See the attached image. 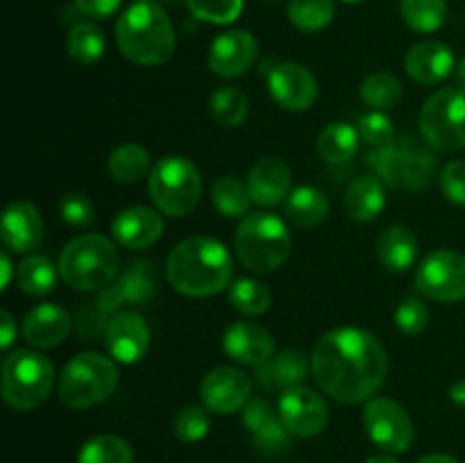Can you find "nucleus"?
Instances as JSON below:
<instances>
[{
    "instance_id": "1",
    "label": "nucleus",
    "mask_w": 465,
    "mask_h": 463,
    "mask_svg": "<svg viewBox=\"0 0 465 463\" xmlns=\"http://www.w3.org/2000/svg\"><path fill=\"white\" fill-rule=\"evenodd\" d=\"M389 370L386 350L371 331L339 327L318 339L312 352V375L330 398L343 404L371 399Z\"/></svg>"
},
{
    "instance_id": "2",
    "label": "nucleus",
    "mask_w": 465,
    "mask_h": 463,
    "mask_svg": "<svg viewBox=\"0 0 465 463\" xmlns=\"http://www.w3.org/2000/svg\"><path fill=\"white\" fill-rule=\"evenodd\" d=\"M234 275L230 250L209 236H191L171 250L166 277L173 289L189 298H209L227 289Z\"/></svg>"
},
{
    "instance_id": "3",
    "label": "nucleus",
    "mask_w": 465,
    "mask_h": 463,
    "mask_svg": "<svg viewBox=\"0 0 465 463\" xmlns=\"http://www.w3.org/2000/svg\"><path fill=\"white\" fill-rule=\"evenodd\" d=\"M116 44L123 57L139 66H159L175 53V30L168 14L153 0H139L116 23Z\"/></svg>"
},
{
    "instance_id": "4",
    "label": "nucleus",
    "mask_w": 465,
    "mask_h": 463,
    "mask_svg": "<svg viewBox=\"0 0 465 463\" xmlns=\"http://www.w3.org/2000/svg\"><path fill=\"white\" fill-rule=\"evenodd\" d=\"M118 250L107 236L82 234L59 254V275L75 291H103L118 275Z\"/></svg>"
},
{
    "instance_id": "5",
    "label": "nucleus",
    "mask_w": 465,
    "mask_h": 463,
    "mask_svg": "<svg viewBox=\"0 0 465 463\" xmlns=\"http://www.w3.org/2000/svg\"><path fill=\"white\" fill-rule=\"evenodd\" d=\"M234 248L236 257L248 271L272 272L291 254L289 227L275 213H248L236 230Z\"/></svg>"
},
{
    "instance_id": "6",
    "label": "nucleus",
    "mask_w": 465,
    "mask_h": 463,
    "mask_svg": "<svg viewBox=\"0 0 465 463\" xmlns=\"http://www.w3.org/2000/svg\"><path fill=\"white\" fill-rule=\"evenodd\" d=\"M368 163L384 184L398 191H422L431 184L436 172V157L430 148L411 136L393 139L391 143L368 153Z\"/></svg>"
},
{
    "instance_id": "7",
    "label": "nucleus",
    "mask_w": 465,
    "mask_h": 463,
    "mask_svg": "<svg viewBox=\"0 0 465 463\" xmlns=\"http://www.w3.org/2000/svg\"><path fill=\"white\" fill-rule=\"evenodd\" d=\"M148 191L159 212L180 218L198 207L203 198V177L191 159L168 154L153 166Z\"/></svg>"
},
{
    "instance_id": "8",
    "label": "nucleus",
    "mask_w": 465,
    "mask_h": 463,
    "mask_svg": "<svg viewBox=\"0 0 465 463\" xmlns=\"http://www.w3.org/2000/svg\"><path fill=\"white\" fill-rule=\"evenodd\" d=\"M54 368L45 354L16 350L3 361V399L16 411L41 407L53 393Z\"/></svg>"
},
{
    "instance_id": "9",
    "label": "nucleus",
    "mask_w": 465,
    "mask_h": 463,
    "mask_svg": "<svg viewBox=\"0 0 465 463\" xmlns=\"http://www.w3.org/2000/svg\"><path fill=\"white\" fill-rule=\"evenodd\" d=\"M118 386L114 361L98 352H82L66 363L59 377V399L68 409H89L104 402Z\"/></svg>"
},
{
    "instance_id": "10",
    "label": "nucleus",
    "mask_w": 465,
    "mask_h": 463,
    "mask_svg": "<svg viewBox=\"0 0 465 463\" xmlns=\"http://www.w3.org/2000/svg\"><path fill=\"white\" fill-rule=\"evenodd\" d=\"M420 134L427 145L439 153H457L465 148V94L440 89L427 98L420 109Z\"/></svg>"
},
{
    "instance_id": "11",
    "label": "nucleus",
    "mask_w": 465,
    "mask_h": 463,
    "mask_svg": "<svg viewBox=\"0 0 465 463\" xmlns=\"http://www.w3.org/2000/svg\"><path fill=\"white\" fill-rule=\"evenodd\" d=\"M416 289L436 302L465 300V257L457 250L440 248L427 254L416 272Z\"/></svg>"
},
{
    "instance_id": "12",
    "label": "nucleus",
    "mask_w": 465,
    "mask_h": 463,
    "mask_svg": "<svg viewBox=\"0 0 465 463\" xmlns=\"http://www.w3.org/2000/svg\"><path fill=\"white\" fill-rule=\"evenodd\" d=\"M363 427L372 443L386 452H407L416 434L407 409L391 398H372L366 404Z\"/></svg>"
},
{
    "instance_id": "13",
    "label": "nucleus",
    "mask_w": 465,
    "mask_h": 463,
    "mask_svg": "<svg viewBox=\"0 0 465 463\" xmlns=\"http://www.w3.org/2000/svg\"><path fill=\"white\" fill-rule=\"evenodd\" d=\"M280 411L286 429L298 438H313L321 434L330 422V409L325 399L312 389L295 386L280 395Z\"/></svg>"
},
{
    "instance_id": "14",
    "label": "nucleus",
    "mask_w": 465,
    "mask_h": 463,
    "mask_svg": "<svg viewBox=\"0 0 465 463\" xmlns=\"http://www.w3.org/2000/svg\"><path fill=\"white\" fill-rule=\"evenodd\" d=\"M268 91L286 112H304L316 103L318 82L302 64L280 62L268 71Z\"/></svg>"
},
{
    "instance_id": "15",
    "label": "nucleus",
    "mask_w": 465,
    "mask_h": 463,
    "mask_svg": "<svg viewBox=\"0 0 465 463\" xmlns=\"http://www.w3.org/2000/svg\"><path fill=\"white\" fill-rule=\"evenodd\" d=\"M252 381L243 370L234 366H218L204 375L200 384V398L213 413H234L250 402Z\"/></svg>"
},
{
    "instance_id": "16",
    "label": "nucleus",
    "mask_w": 465,
    "mask_h": 463,
    "mask_svg": "<svg viewBox=\"0 0 465 463\" xmlns=\"http://www.w3.org/2000/svg\"><path fill=\"white\" fill-rule=\"evenodd\" d=\"M243 425L252 438V445L263 457H280L289 449L293 434L286 429L280 411H275L268 399L254 398L245 404Z\"/></svg>"
},
{
    "instance_id": "17",
    "label": "nucleus",
    "mask_w": 465,
    "mask_h": 463,
    "mask_svg": "<svg viewBox=\"0 0 465 463\" xmlns=\"http://www.w3.org/2000/svg\"><path fill=\"white\" fill-rule=\"evenodd\" d=\"M104 345L116 361L127 363V366L139 363L150 348L148 322L134 311L118 313L104 330Z\"/></svg>"
},
{
    "instance_id": "18",
    "label": "nucleus",
    "mask_w": 465,
    "mask_h": 463,
    "mask_svg": "<svg viewBox=\"0 0 465 463\" xmlns=\"http://www.w3.org/2000/svg\"><path fill=\"white\" fill-rule=\"evenodd\" d=\"M257 59V39L248 30L223 32L209 50V68L218 77H241Z\"/></svg>"
},
{
    "instance_id": "19",
    "label": "nucleus",
    "mask_w": 465,
    "mask_h": 463,
    "mask_svg": "<svg viewBox=\"0 0 465 463\" xmlns=\"http://www.w3.org/2000/svg\"><path fill=\"white\" fill-rule=\"evenodd\" d=\"M223 350L227 357L245 366H263L268 359L275 357V339L257 322L241 320L225 330Z\"/></svg>"
},
{
    "instance_id": "20",
    "label": "nucleus",
    "mask_w": 465,
    "mask_h": 463,
    "mask_svg": "<svg viewBox=\"0 0 465 463\" xmlns=\"http://www.w3.org/2000/svg\"><path fill=\"white\" fill-rule=\"evenodd\" d=\"M291 172L289 163L277 157H262L248 172L250 198L259 207H275L284 202L291 193Z\"/></svg>"
},
{
    "instance_id": "21",
    "label": "nucleus",
    "mask_w": 465,
    "mask_h": 463,
    "mask_svg": "<svg viewBox=\"0 0 465 463\" xmlns=\"http://www.w3.org/2000/svg\"><path fill=\"white\" fill-rule=\"evenodd\" d=\"M114 239L132 250H143L157 243L163 234V218L157 209L150 207H127L114 218Z\"/></svg>"
},
{
    "instance_id": "22",
    "label": "nucleus",
    "mask_w": 465,
    "mask_h": 463,
    "mask_svg": "<svg viewBox=\"0 0 465 463\" xmlns=\"http://www.w3.org/2000/svg\"><path fill=\"white\" fill-rule=\"evenodd\" d=\"M71 313L57 304H39L23 320V336L36 350L57 348L71 334Z\"/></svg>"
},
{
    "instance_id": "23",
    "label": "nucleus",
    "mask_w": 465,
    "mask_h": 463,
    "mask_svg": "<svg viewBox=\"0 0 465 463\" xmlns=\"http://www.w3.org/2000/svg\"><path fill=\"white\" fill-rule=\"evenodd\" d=\"M3 243L14 252H30L44 239V218L30 202H12L3 213Z\"/></svg>"
},
{
    "instance_id": "24",
    "label": "nucleus",
    "mask_w": 465,
    "mask_h": 463,
    "mask_svg": "<svg viewBox=\"0 0 465 463\" xmlns=\"http://www.w3.org/2000/svg\"><path fill=\"white\" fill-rule=\"evenodd\" d=\"M407 73L418 84H439L454 71V54L440 41H420L407 53Z\"/></svg>"
},
{
    "instance_id": "25",
    "label": "nucleus",
    "mask_w": 465,
    "mask_h": 463,
    "mask_svg": "<svg viewBox=\"0 0 465 463\" xmlns=\"http://www.w3.org/2000/svg\"><path fill=\"white\" fill-rule=\"evenodd\" d=\"M309 361L300 350H282L272 359H268L263 366H259L257 381L266 390L272 393H284V390L302 386L307 379Z\"/></svg>"
},
{
    "instance_id": "26",
    "label": "nucleus",
    "mask_w": 465,
    "mask_h": 463,
    "mask_svg": "<svg viewBox=\"0 0 465 463\" xmlns=\"http://www.w3.org/2000/svg\"><path fill=\"white\" fill-rule=\"evenodd\" d=\"M386 207L384 182L380 175H361L350 182L345 191V212L359 222L375 221Z\"/></svg>"
},
{
    "instance_id": "27",
    "label": "nucleus",
    "mask_w": 465,
    "mask_h": 463,
    "mask_svg": "<svg viewBox=\"0 0 465 463\" xmlns=\"http://www.w3.org/2000/svg\"><path fill=\"white\" fill-rule=\"evenodd\" d=\"M377 257L389 271L404 272L416 263L418 239L409 227L391 225L377 236Z\"/></svg>"
},
{
    "instance_id": "28",
    "label": "nucleus",
    "mask_w": 465,
    "mask_h": 463,
    "mask_svg": "<svg viewBox=\"0 0 465 463\" xmlns=\"http://www.w3.org/2000/svg\"><path fill=\"white\" fill-rule=\"evenodd\" d=\"M284 213L295 227H316L330 216V200L316 186H298L284 200Z\"/></svg>"
},
{
    "instance_id": "29",
    "label": "nucleus",
    "mask_w": 465,
    "mask_h": 463,
    "mask_svg": "<svg viewBox=\"0 0 465 463\" xmlns=\"http://www.w3.org/2000/svg\"><path fill=\"white\" fill-rule=\"evenodd\" d=\"M107 172L118 184H134L153 172L150 153L139 143H123L107 157Z\"/></svg>"
},
{
    "instance_id": "30",
    "label": "nucleus",
    "mask_w": 465,
    "mask_h": 463,
    "mask_svg": "<svg viewBox=\"0 0 465 463\" xmlns=\"http://www.w3.org/2000/svg\"><path fill=\"white\" fill-rule=\"evenodd\" d=\"M359 141L361 136H359L357 127L348 125V123H331V125L322 127V132L318 134L316 148L327 163H345L357 154Z\"/></svg>"
},
{
    "instance_id": "31",
    "label": "nucleus",
    "mask_w": 465,
    "mask_h": 463,
    "mask_svg": "<svg viewBox=\"0 0 465 463\" xmlns=\"http://www.w3.org/2000/svg\"><path fill=\"white\" fill-rule=\"evenodd\" d=\"M104 34L98 25L94 23H75V25L68 30L66 36V53L73 62L82 64V66H89L95 64L104 54Z\"/></svg>"
},
{
    "instance_id": "32",
    "label": "nucleus",
    "mask_w": 465,
    "mask_h": 463,
    "mask_svg": "<svg viewBox=\"0 0 465 463\" xmlns=\"http://www.w3.org/2000/svg\"><path fill=\"white\" fill-rule=\"evenodd\" d=\"M18 289L27 295H48L57 286V271L53 261L41 254H30L16 268Z\"/></svg>"
},
{
    "instance_id": "33",
    "label": "nucleus",
    "mask_w": 465,
    "mask_h": 463,
    "mask_svg": "<svg viewBox=\"0 0 465 463\" xmlns=\"http://www.w3.org/2000/svg\"><path fill=\"white\" fill-rule=\"evenodd\" d=\"M212 202L225 218H243L250 212L252 198H250L248 184H243L236 177L225 175L213 182Z\"/></svg>"
},
{
    "instance_id": "34",
    "label": "nucleus",
    "mask_w": 465,
    "mask_h": 463,
    "mask_svg": "<svg viewBox=\"0 0 465 463\" xmlns=\"http://www.w3.org/2000/svg\"><path fill=\"white\" fill-rule=\"evenodd\" d=\"M400 14L411 30L430 34L443 27L448 18V5L445 0H402Z\"/></svg>"
},
{
    "instance_id": "35",
    "label": "nucleus",
    "mask_w": 465,
    "mask_h": 463,
    "mask_svg": "<svg viewBox=\"0 0 465 463\" xmlns=\"http://www.w3.org/2000/svg\"><path fill=\"white\" fill-rule=\"evenodd\" d=\"M134 452L121 436L100 434L82 448L77 463H132Z\"/></svg>"
},
{
    "instance_id": "36",
    "label": "nucleus",
    "mask_w": 465,
    "mask_h": 463,
    "mask_svg": "<svg viewBox=\"0 0 465 463\" xmlns=\"http://www.w3.org/2000/svg\"><path fill=\"white\" fill-rule=\"evenodd\" d=\"M230 302L243 316H262L271 309L272 295L266 284L250 277H241L230 286Z\"/></svg>"
},
{
    "instance_id": "37",
    "label": "nucleus",
    "mask_w": 465,
    "mask_h": 463,
    "mask_svg": "<svg viewBox=\"0 0 465 463\" xmlns=\"http://www.w3.org/2000/svg\"><path fill=\"white\" fill-rule=\"evenodd\" d=\"M209 107H212V116L225 127L243 125L250 112L248 98L236 86H223V89L213 91Z\"/></svg>"
},
{
    "instance_id": "38",
    "label": "nucleus",
    "mask_w": 465,
    "mask_h": 463,
    "mask_svg": "<svg viewBox=\"0 0 465 463\" xmlns=\"http://www.w3.org/2000/svg\"><path fill=\"white\" fill-rule=\"evenodd\" d=\"M361 98L377 112L393 109L400 103V98H402V82L393 73L377 71L363 80Z\"/></svg>"
},
{
    "instance_id": "39",
    "label": "nucleus",
    "mask_w": 465,
    "mask_h": 463,
    "mask_svg": "<svg viewBox=\"0 0 465 463\" xmlns=\"http://www.w3.org/2000/svg\"><path fill=\"white\" fill-rule=\"evenodd\" d=\"M334 18V0H291L289 21L302 32H318Z\"/></svg>"
},
{
    "instance_id": "40",
    "label": "nucleus",
    "mask_w": 465,
    "mask_h": 463,
    "mask_svg": "<svg viewBox=\"0 0 465 463\" xmlns=\"http://www.w3.org/2000/svg\"><path fill=\"white\" fill-rule=\"evenodd\" d=\"M186 5L195 18L213 25L234 23L243 12V0H186Z\"/></svg>"
},
{
    "instance_id": "41",
    "label": "nucleus",
    "mask_w": 465,
    "mask_h": 463,
    "mask_svg": "<svg viewBox=\"0 0 465 463\" xmlns=\"http://www.w3.org/2000/svg\"><path fill=\"white\" fill-rule=\"evenodd\" d=\"M209 427H212V422H209L207 409L195 407V404L182 407L173 420V429L182 443H198L209 434Z\"/></svg>"
},
{
    "instance_id": "42",
    "label": "nucleus",
    "mask_w": 465,
    "mask_h": 463,
    "mask_svg": "<svg viewBox=\"0 0 465 463\" xmlns=\"http://www.w3.org/2000/svg\"><path fill=\"white\" fill-rule=\"evenodd\" d=\"M357 130L363 143L372 145V148H381V145L391 143L395 139L393 123H391V118L384 112H371L361 116Z\"/></svg>"
},
{
    "instance_id": "43",
    "label": "nucleus",
    "mask_w": 465,
    "mask_h": 463,
    "mask_svg": "<svg viewBox=\"0 0 465 463\" xmlns=\"http://www.w3.org/2000/svg\"><path fill=\"white\" fill-rule=\"evenodd\" d=\"M59 213H62L64 222L71 227H89L94 222V202L86 193L80 191H71V193H64L59 200Z\"/></svg>"
},
{
    "instance_id": "44",
    "label": "nucleus",
    "mask_w": 465,
    "mask_h": 463,
    "mask_svg": "<svg viewBox=\"0 0 465 463\" xmlns=\"http://www.w3.org/2000/svg\"><path fill=\"white\" fill-rule=\"evenodd\" d=\"M395 325L409 336L422 334L427 330V325H430V309H427V304L422 300L407 298L395 309Z\"/></svg>"
},
{
    "instance_id": "45",
    "label": "nucleus",
    "mask_w": 465,
    "mask_h": 463,
    "mask_svg": "<svg viewBox=\"0 0 465 463\" xmlns=\"http://www.w3.org/2000/svg\"><path fill=\"white\" fill-rule=\"evenodd\" d=\"M440 189L450 202L465 207V162L457 159L440 171Z\"/></svg>"
},
{
    "instance_id": "46",
    "label": "nucleus",
    "mask_w": 465,
    "mask_h": 463,
    "mask_svg": "<svg viewBox=\"0 0 465 463\" xmlns=\"http://www.w3.org/2000/svg\"><path fill=\"white\" fill-rule=\"evenodd\" d=\"M121 0H75V7L84 16L91 18H107L118 9Z\"/></svg>"
},
{
    "instance_id": "47",
    "label": "nucleus",
    "mask_w": 465,
    "mask_h": 463,
    "mask_svg": "<svg viewBox=\"0 0 465 463\" xmlns=\"http://www.w3.org/2000/svg\"><path fill=\"white\" fill-rule=\"evenodd\" d=\"M0 330H3V334H0V348L7 350L14 343V336H16V322H14L9 311L0 313Z\"/></svg>"
},
{
    "instance_id": "48",
    "label": "nucleus",
    "mask_w": 465,
    "mask_h": 463,
    "mask_svg": "<svg viewBox=\"0 0 465 463\" xmlns=\"http://www.w3.org/2000/svg\"><path fill=\"white\" fill-rule=\"evenodd\" d=\"M450 398H452V402L459 404V407H465V379H459L457 384L450 389Z\"/></svg>"
},
{
    "instance_id": "49",
    "label": "nucleus",
    "mask_w": 465,
    "mask_h": 463,
    "mask_svg": "<svg viewBox=\"0 0 465 463\" xmlns=\"http://www.w3.org/2000/svg\"><path fill=\"white\" fill-rule=\"evenodd\" d=\"M0 261H3V286H0V289H7L9 280H12V272H14L12 261H9V252H3V259H0Z\"/></svg>"
},
{
    "instance_id": "50",
    "label": "nucleus",
    "mask_w": 465,
    "mask_h": 463,
    "mask_svg": "<svg viewBox=\"0 0 465 463\" xmlns=\"http://www.w3.org/2000/svg\"><path fill=\"white\" fill-rule=\"evenodd\" d=\"M418 463H459L457 458L450 457V454H427Z\"/></svg>"
},
{
    "instance_id": "51",
    "label": "nucleus",
    "mask_w": 465,
    "mask_h": 463,
    "mask_svg": "<svg viewBox=\"0 0 465 463\" xmlns=\"http://www.w3.org/2000/svg\"><path fill=\"white\" fill-rule=\"evenodd\" d=\"M454 80H457V89L463 91V94H465V59L459 62L457 71H454Z\"/></svg>"
},
{
    "instance_id": "52",
    "label": "nucleus",
    "mask_w": 465,
    "mask_h": 463,
    "mask_svg": "<svg viewBox=\"0 0 465 463\" xmlns=\"http://www.w3.org/2000/svg\"><path fill=\"white\" fill-rule=\"evenodd\" d=\"M366 463H400L398 458L389 457V454H377V457H371Z\"/></svg>"
},
{
    "instance_id": "53",
    "label": "nucleus",
    "mask_w": 465,
    "mask_h": 463,
    "mask_svg": "<svg viewBox=\"0 0 465 463\" xmlns=\"http://www.w3.org/2000/svg\"><path fill=\"white\" fill-rule=\"evenodd\" d=\"M345 3H359V0H345Z\"/></svg>"
},
{
    "instance_id": "54",
    "label": "nucleus",
    "mask_w": 465,
    "mask_h": 463,
    "mask_svg": "<svg viewBox=\"0 0 465 463\" xmlns=\"http://www.w3.org/2000/svg\"><path fill=\"white\" fill-rule=\"evenodd\" d=\"M168 3H175V0H168Z\"/></svg>"
},
{
    "instance_id": "55",
    "label": "nucleus",
    "mask_w": 465,
    "mask_h": 463,
    "mask_svg": "<svg viewBox=\"0 0 465 463\" xmlns=\"http://www.w3.org/2000/svg\"><path fill=\"white\" fill-rule=\"evenodd\" d=\"M153 3H154V0H153Z\"/></svg>"
}]
</instances>
